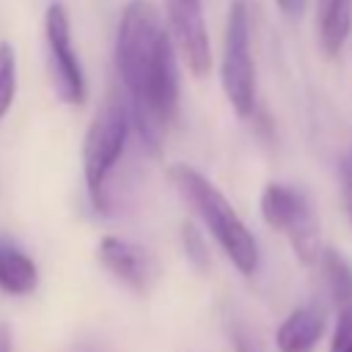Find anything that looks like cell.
<instances>
[{"instance_id":"obj_7","label":"cell","mask_w":352,"mask_h":352,"mask_svg":"<svg viewBox=\"0 0 352 352\" xmlns=\"http://www.w3.org/2000/svg\"><path fill=\"white\" fill-rule=\"evenodd\" d=\"M165 19L176 55H182L192 77H206L212 69V47L201 0H165Z\"/></svg>"},{"instance_id":"obj_5","label":"cell","mask_w":352,"mask_h":352,"mask_svg":"<svg viewBox=\"0 0 352 352\" xmlns=\"http://www.w3.org/2000/svg\"><path fill=\"white\" fill-rule=\"evenodd\" d=\"M220 80L228 104L239 118L253 116L256 107V66L250 52V11L245 0H234L226 22Z\"/></svg>"},{"instance_id":"obj_2","label":"cell","mask_w":352,"mask_h":352,"mask_svg":"<svg viewBox=\"0 0 352 352\" xmlns=\"http://www.w3.org/2000/svg\"><path fill=\"white\" fill-rule=\"evenodd\" d=\"M176 192L184 198V204L201 217L206 231L214 236V242L223 248V253L231 258V264L242 275H253L258 267V242L250 234V228L242 223L231 201L195 168L190 165H173L168 170Z\"/></svg>"},{"instance_id":"obj_15","label":"cell","mask_w":352,"mask_h":352,"mask_svg":"<svg viewBox=\"0 0 352 352\" xmlns=\"http://www.w3.org/2000/svg\"><path fill=\"white\" fill-rule=\"evenodd\" d=\"M228 338H231L234 352H264V344L258 341V336L242 322H231L228 324Z\"/></svg>"},{"instance_id":"obj_6","label":"cell","mask_w":352,"mask_h":352,"mask_svg":"<svg viewBox=\"0 0 352 352\" xmlns=\"http://www.w3.org/2000/svg\"><path fill=\"white\" fill-rule=\"evenodd\" d=\"M44 38H47V58L55 94L66 104L85 102V77L72 44V22L63 3H50L44 14Z\"/></svg>"},{"instance_id":"obj_1","label":"cell","mask_w":352,"mask_h":352,"mask_svg":"<svg viewBox=\"0 0 352 352\" xmlns=\"http://www.w3.org/2000/svg\"><path fill=\"white\" fill-rule=\"evenodd\" d=\"M113 58L132 110V126L143 146L157 151L160 138L179 113V66L170 30L151 0H129L124 6Z\"/></svg>"},{"instance_id":"obj_12","label":"cell","mask_w":352,"mask_h":352,"mask_svg":"<svg viewBox=\"0 0 352 352\" xmlns=\"http://www.w3.org/2000/svg\"><path fill=\"white\" fill-rule=\"evenodd\" d=\"M316 261H319L322 283H324V292H327L330 302L336 308L352 305V270H349L346 258L338 256L336 250H322Z\"/></svg>"},{"instance_id":"obj_10","label":"cell","mask_w":352,"mask_h":352,"mask_svg":"<svg viewBox=\"0 0 352 352\" xmlns=\"http://www.w3.org/2000/svg\"><path fill=\"white\" fill-rule=\"evenodd\" d=\"M38 286L36 261L11 239L0 236V292L8 297H28Z\"/></svg>"},{"instance_id":"obj_17","label":"cell","mask_w":352,"mask_h":352,"mask_svg":"<svg viewBox=\"0 0 352 352\" xmlns=\"http://www.w3.org/2000/svg\"><path fill=\"white\" fill-rule=\"evenodd\" d=\"M278 8L286 14V16H297L302 8H305V0H275Z\"/></svg>"},{"instance_id":"obj_11","label":"cell","mask_w":352,"mask_h":352,"mask_svg":"<svg viewBox=\"0 0 352 352\" xmlns=\"http://www.w3.org/2000/svg\"><path fill=\"white\" fill-rule=\"evenodd\" d=\"M352 28V0H316V38L327 58H336Z\"/></svg>"},{"instance_id":"obj_14","label":"cell","mask_w":352,"mask_h":352,"mask_svg":"<svg viewBox=\"0 0 352 352\" xmlns=\"http://www.w3.org/2000/svg\"><path fill=\"white\" fill-rule=\"evenodd\" d=\"M330 352H352V305L338 308V319L330 338Z\"/></svg>"},{"instance_id":"obj_20","label":"cell","mask_w":352,"mask_h":352,"mask_svg":"<svg viewBox=\"0 0 352 352\" xmlns=\"http://www.w3.org/2000/svg\"><path fill=\"white\" fill-rule=\"evenodd\" d=\"M349 162H352V160H349Z\"/></svg>"},{"instance_id":"obj_3","label":"cell","mask_w":352,"mask_h":352,"mask_svg":"<svg viewBox=\"0 0 352 352\" xmlns=\"http://www.w3.org/2000/svg\"><path fill=\"white\" fill-rule=\"evenodd\" d=\"M132 110L124 91H110L102 110L91 121L82 140V173L85 190L96 212L110 209V179L118 160L126 151V140L132 135Z\"/></svg>"},{"instance_id":"obj_9","label":"cell","mask_w":352,"mask_h":352,"mask_svg":"<svg viewBox=\"0 0 352 352\" xmlns=\"http://www.w3.org/2000/svg\"><path fill=\"white\" fill-rule=\"evenodd\" d=\"M324 333V314L314 305L294 308L278 327V352H314Z\"/></svg>"},{"instance_id":"obj_16","label":"cell","mask_w":352,"mask_h":352,"mask_svg":"<svg viewBox=\"0 0 352 352\" xmlns=\"http://www.w3.org/2000/svg\"><path fill=\"white\" fill-rule=\"evenodd\" d=\"M184 250L190 253V258H192L198 267L206 264V248H204V242H201V234H198L192 226H184Z\"/></svg>"},{"instance_id":"obj_18","label":"cell","mask_w":352,"mask_h":352,"mask_svg":"<svg viewBox=\"0 0 352 352\" xmlns=\"http://www.w3.org/2000/svg\"><path fill=\"white\" fill-rule=\"evenodd\" d=\"M344 198L349 206V217H352V162L344 165Z\"/></svg>"},{"instance_id":"obj_8","label":"cell","mask_w":352,"mask_h":352,"mask_svg":"<svg viewBox=\"0 0 352 352\" xmlns=\"http://www.w3.org/2000/svg\"><path fill=\"white\" fill-rule=\"evenodd\" d=\"M96 256L102 267L135 294H148L160 278V264L154 253L138 242H129L121 236H104L99 242Z\"/></svg>"},{"instance_id":"obj_19","label":"cell","mask_w":352,"mask_h":352,"mask_svg":"<svg viewBox=\"0 0 352 352\" xmlns=\"http://www.w3.org/2000/svg\"><path fill=\"white\" fill-rule=\"evenodd\" d=\"M0 352H11V330L0 324Z\"/></svg>"},{"instance_id":"obj_4","label":"cell","mask_w":352,"mask_h":352,"mask_svg":"<svg viewBox=\"0 0 352 352\" xmlns=\"http://www.w3.org/2000/svg\"><path fill=\"white\" fill-rule=\"evenodd\" d=\"M261 217L272 231H280L300 264H316L322 253L319 220L308 195L300 187L272 182L261 192Z\"/></svg>"},{"instance_id":"obj_13","label":"cell","mask_w":352,"mask_h":352,"mask_svg":"<svg viewBox=\"0 0 352 352\" xmlns=\"http://www.w3.org/2000/svg\"><path fill=\"white\" fill-rule=\"evenodd\" d=\"M16 96V55L8 41H0V118L11 110Z\"/></svg>"}]
</instances>
